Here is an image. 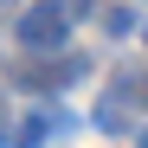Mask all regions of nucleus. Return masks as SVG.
Masks as SVG:
<instances>
[{"instance_id":"obj_3","label":"nucleus","mask_w":148,"mask_h":148,"mask_svg":"<svg viewBox=\"0 0 148 148\" xmlns=\"http://www.w3.org/2000/svg\"><path fill=\"white\" fill-rule=\"evenodd\" d=\"M142 90V77L135 71H116V84H110V97H103V110H97V129H129V97Z\"/></svg>"},{"instance_id":"obj_4","label":"nucleus","mask_w":148,"mask_h":148,"mask_svg":"<svg viewBox=\"0 0 148 148\" xmlns=\"http://www.w3.org/2000/svg\"><path fill=\"white\" fill-rule=\"evenodd\" d=\"M64 129H71V116L58 103H32V122L19 129V148H45V142H58Z\"/></svg>"},{"instance_id":"obj_7","label":"nucleus","mask_w":148,"mask_h":148,"mask_svg":"<svg viewBox=\"0 0 148 148\" xmlns=\"http://www.w3.org/2000/svg\"><path fill=\"white\" fill-rule=\"evenodd\" d=\"M142 148H148V129H142Z\"/></svg>"},{"instance_id":"obj_2","label":"nucleus","mask_w":148,"mask_h":148,"mask_svg":"<svg viewBox=\"0 0 148 148\" xmlns=\"http://www.w3.org/2000/svg\"><path fill=\"white\" fill-rule=\"evenodd\" d=\"M84 71H90V58L64 52V58H26V64H13V77L26 90H64V84H77Z\"/></svg>"},{"instance_id":"obj_6","label":"nucleus","mask_w":148,"mask_h":148,"mask_svg":"<svg viewBox=\"0 0 148 148\" xmlns=\"http://www.w3.org/2000/svg\"><path fill=\"white\" fill-rule=\"evenodd\" d=\"M0 142H13V116H7V97H0Z\"/></svg>"},{"instance_id":"obj_5","label":"nucleus","mask_w":148,"mask_h":148,"mask_svg":"<svg viewBox=\"0 0 148 148\" xmlns=\"http://www.w3.org/2000/svg\"><path fill=\"white\" fill-rule=\"evenodd\" d=\"M103 32H110V39L129 32V7H110V13H103Z\"/></svg>"},{"instance_id":"obj_8","label":"nucleus","mask_w":148,"mask_h":148,"mask_svg":"<svg viewBox=\"0 0 148 148\" xmlns=\"http://www.w3.org/2000/svg\"><path fill=\"white\" fill-rule=\"evenodd\" d=\"M142 39H148V32H142Z\"/></svg>"},{"instance_id":"obj_1","label":"nucleus","mask_w":148,"mask_h":148,"mask_svg":"<svg viewBox=\"0 0 148 148\" xmlns=\"http://www.w3.org/2000/svg\"><path fill=\"white\" fill-rule=\"evenodd\" d=\"M64 39H71V13L58 7V0H32V7L19 13V45H26L32 58L64 52Z\"/></svg>"}]
</instances>
